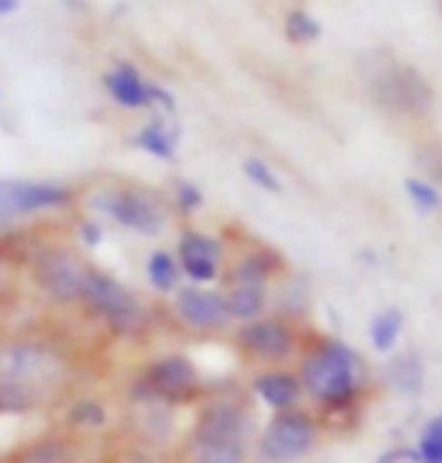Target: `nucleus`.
Wrapping results in <instances>:
<instances>
[{"label":"nucleus","mask_w":442,"mask_h":463,"mask_svg":"<svg viewBox=\"0 0 442 463\" xmlns=\"http://www.w3.org/2000/svg\"><path fill=\"white\" fill-rule=\"evenodd\" d=\"M81 392L79 355L67 340L40 328L0 331V412L4 419L58 410Z\"/></svg>","instance_id":"obj_1"},{"label":"nucleus","mask_w":442,"mask_h":463,"mask_svg":"<svg viewBox=\"0 0 442 463\" xmlns=\"http://www.w3.org/2000/svg\"><path fill=\"white\" fill-rule=\"evenodd\" d=\"M79 310L118 340H136L151 328V307L124 280L99 265L88 268Z\"/></svg>","instance_id":"obj_2"},{"label":"nucleus","mask_w":442,"mask_h":463,"mask_svg":"<svg viewBox=\"0 0 442 463\" xmlns=\"http://www.w3.org/2000/svg\"><path fill=\"white\" fill-rule=\"evenodd\" d=\"M202 394V373L196 361L183 352H165L160 358H151L142 370H136L130 383L124 385L121 403H142V401H163L169 406L196 403Z\"/></svg>","instance_id":"obj_3"},{"label":"nucleus","mask_w":442,"mask_h":463,"mask_svg":"<svg viewBox=\"0 0 442 463\" xmlns=\"http://www.w3.org/2000/svg\"><path fill=\"white\" fill-rule=\"evenodd\" d=\"M364 379L362 358L353 349L328 340L319 349H313L301 364L298 383L310 397H316L325 406H340L349 403L358 392Z\"/></svg>","instance_id":"obj_4"},{"label":"nucleus","mask_w":442,"mask_h":463,"mask_svg":"<svg viewBox=\"0 0 442 463\" xmlns=\"http://www.w3.org/2000/svg\"><path fill=\"white\" fill-rule=\"evenodd\" d=\"M31 274L33 289L40 298L54 310H79L81 289H85V277L90 262L81 259L72 247H40L31 262L24 265Z\"/></svg>","instance_id":"obj_5"},{"label":"nucleus","mask_w":442,"mask_h":463,"mask_svg":"<svg viewBox=\"0 0 442 463\" xmlns=\"http://www.w3.org/2000/svg\"><path fill=\"white\" fill-rule=\"evenodd\" d=\"M90 211L115 220L118 226L142 238H156L165 229V211L151 193L121 187V190H99L90 196Z\"/></svg>","instance_id":"obj_6"},{"label":"nucleus","mask_w":442,"mask_h":463,"mask_svg":"<svg viewBox=\"0 0 442 463\" xmlns=\"http://www.w3.org/2000/svg\"><path fill=\"white\" fill-rule=\"evenodd\" d=\"M316 442V424L298 410H283L265 424L259 437V455L271 463H295Z\"/></svg>","instance_id":"obj_7"},{"label":"nucleus","mask_w":442,"mask_h":463,"mask_svg":"<svg viewBox=\"0 0 442 463\" xmlns=\"http://www.w3.org/2000/svg\"><path fill=\"white\" fill-rule=\"evenodd\" d=\"M72 199V190L54 181L0 178V214L15 220L36 211H58Z\"/></svg>","instance_id":"obj_8"},{"label":"nucleus","mask_w":442,"mask_h":463,"mask_svg":"<svg viewBox=\"0 0 442 463\" xmlns=\"http://www.w3.org/2000/svg\"><path fill=\"white\" fill-rule=\"evenodd\" d=\"M121 433L154 449H169L178 430V410L163 401L121 403Z\"/></svg>","instance_id":"obj_9"},{"label":"nucleus","mask_w":442,"mask_h":463,"mask_svg":"<svg viewBox=\"0 0 442 463\" xmlns=\"http://www.w3.org/2000/svg\"><path fill=\"white\" fill-rule=\"evenodd\" d=\"M376 61V70L367 72L371 76V85H373V94L385 99V103H394V106H403V109H425L428 106V85L421 81L416 72L407 70L403 63L385 58L380 54Z\"/></svg>","instance_id":"obj_10"},{"label":"nucleus","mask_w":442,"mask_h":463,"mask_svg":"<svg viewBox=\"0 0 442 463\" xmlns=\"http://www.w3.org/2000/svg\"><path fill=\"white\" fill-rule=\"evenodd\" d=\"M58 428L70 437H76L81 442L94 439V437H106L112 430V410H108L106 397L99 394H88V392H76L70 394L67 401L58 406Z\"/></svg>","instance_id":"obj_11"},{"label":"nucleus","mask_w":442,"mask_h":463,"mask_svg":"<svg viewBox=\"0 0 442 463\" xmlns=\"http://www.w3.org/2000/svg\"><path fill=\"white\" fill-rule=\"evenodd\" d=\"M190 433H196V437H208V439L247 442L253 433V415L238 401L217 397V401H208L205 406H202Z\"/></svg>","instance_id":"obj_12"},{"label":"nucleus","mask_w":442,"mask_h":463,"mask_svg":"<svg viewBox=\"0 0 442 463\" xmlns=\"http://www.w3.org/2000/svg\"><path fill=\"white\" fill-rule=\"evenodd\" d=\"M172 310L193 331H220L229 326L223 292H214L208 286H178V292L172 295Z\"/></svg>","instance_id":"obj_13"},{"label":"nucleus","mask_w":442,"mask_h":463,"mask_svg":"<svg viewBox=\"0 0 442 463\" xmlns=\"http://www.w3.org/2000/svg\"><path fill=\"white\" fill-rule=\"evenodd\" d=\"M174 256H178V268L181 277L193 286H208L211 280H217L220 274V262H223V244L211 235H202V232H183L178 238V247H174Z\"/></svg>","instance_id":"obj_14"},{"label":"nucleus","mask_w":442,"mask_h":463,"mask_svg":"<svg viewBox=\"0 0 442 463\" xmlns=\"http://www.w3.org/2000/svg\"><path fill=\"white\" fill-rule=\"evenodd\" d=\"M235 344L250 358L283 361L292 355L295 335L283 319H253L235 331Z\"/></svg>","instance_id":"obj_15"},{"label":"nucleus","mask_w":442,"mask_h":463,"mask_svg":"<svg viewBox=\"0 0 442 463\" xmlns=\"http://www.w3.org/2000/svg\"><path fill=\"white\" fill-rule=\"evenodd\" d=\"M81 449H85V442L54 428L9 449L6 455H0V463H79Z\"/></svg>","instance_id":"obj_16"},{"label":"nucleus","mask_w":442,"mask_h":463,"mask_svg":"<svg viewBox=\"0 0 442 463\" xmlns=\"http://www.w3.org/2000/svg\"><path fill=\"white\" fill-rule=\"evenodd\" d=\"M178 463H247V442L208 439L187 433L178 449Z\"/></svg>","instance_id":"obj_17"},{"label":"nucleus","mask_w":442,"mask_h":463,"mask_svg":"<svg viewBox=\"0 0 442 463\" xmlns=\"http://www.w3.org/2000/svg\"><path fill=\"white\" fill-rule=\"evenodd\" d=\"M253 392L259 394V401L271 410H295L301 397V383L295 373H287V370H265L253 379Z\"/></svg>","instance_id":"obj_18"},{"label":"nucleus","mask_w":442,"mask_h":463,"mask_svg":"<svg viewBox=\"0 0 442 463\" xmlns=\"http://www.w3.org/2000/svg\"><path fill=\"white\" fill-rule=\"evenodd\" d=\"M145 280L156 295H174L181 286V268H178V256L172 250H151L145 259Z\"/></svg>","instance_id":"obj_19"},{"label":"nucleus","mask_w":442,"mask_h":463,"mask_svg":"<svg viewBox=\"0 0 442 463\" xmlns=\"http://www.w3.org/2000/svg\"><path fill=\"white\" fill-rule=\"evenodd\" d=\"M268 304V292L265 286H229L223 292V307L229 322H253L262 319V310Z\"/></svg>","instance_id":"obj_20"},{"label":"nucleus","mask_w":442,"mask_h":463,"mask_svg":"<svg viewBox=\"0 0 442 463\" xmlns=\"http://www.w3.org/2000/svg\"><path fill=\"white\" fill-rule=\"evenodd\" d=\"M178 127H169L163 118H154L147 120V124L136 133L133 145L142 147L145 154L156 156V160H174V154H178Z\"/></svg>","instance_id":"obj_21"},{"label":"nucleus","mask_w":442,"mask_h":463,"mask_svg":"<svg viewBox=\"0 0 442 463\" xmlns=\"http://www.w3.org/2000/svg\"><path fill=\"white\" fill-rule=\"evenodd\" d=\"M106 90L112 94V99L124 109H145L147 94H145V81L130 63H121L106 76Z\"/></svg>","instance_id":"obj_22"},{"label":"nucleus","mask_w":442,"mask_h":463,"mask_svg":"<svg viewBox=\"0 0 442 463\" xmlns=\"http://www.w3.org/2000/svg\"><path fill=\"white\" fill-rule=\"evenodd\" d=\"M277 265L280 262L274 259V253H268V250H262V253H247L232 265L229 283L232 286H265L268 277L277 271Z\"/></svg>","instance_id":"obj_23"},{"label":"nucleus","mask_w":442,"mask_h":463,"mask_svg":"<svg viewBox=\"0 0 442 463\" xmlns=\"http://www.w3.org/2000/svg\"><path fill=\"white\" fill-rule=\"evenodd\" d=\"M400 328H403V317H400V310H382V313H376V317L371 319V344L376 352H389L394 349V344H398V337H400Z\"/></svg>","instance_id":"obj_24"},{"label":"nucleus","mask_w":442,"mask_h":463,"mask_svg":"<svg viewBox=\"0 0 442 463\" xmlns=\"http://www.w3.org/2000/svg\"><path fill=\"white\" fill-rule=\"evenodd\" d=\"M108 463H174V460L165 458V449L145 446V442H136L121 433V446L108 455Z\"/></svg>","instance_id":"obj_25"},{"label":"nucleus","mask_w":442,"mask_h":463,"mask_svg":"<svg viewBox=\"0 0 442 463\" xmlns=\"http://www.w3.org/2000/svg\"><path fill=\"white\" fill-rule=\"evenodd\" d=\"M389 373H391V383L398 385L400 392L416 394L421 388V376H425V370H421V361L416 355H400V358H394Z\"/></svg>","instance_id":"obj_26"},{"label":"nucleus","mask_w":442,"mask_h":463,"mask_svg":"<svg viewBox=\"0 0 442 463\" xmlns=\"http://www.w3.org/2000/svg\"><path fill=\"white\" fill-rule=\"evenodd\" d=\"M412 458H416V463H442V415L428 421L418 446L412 449Z\"/></svg>","instance_id":"obj_27"},{"label":"nucleus","mask_w":442,"mask_h":463,"mask_svg":"<svg viewBox=\"0 0 442 463\" xmlns=\"http://www.w3.org/2000/svg\"><path fill=\"white\" fill-rule=\"evenodd\" d=\"M287 33L292 43H310L322 33V27L316 18L307 15L304 9H295V13H289V18H287Z\"/></svg>","instance_id":"obj_28"},{"label":"nucleus","mask_w":442,"mask_h":463,"mask_svg":"<svg viewBox=\"0 0 442 463\" xmlns=\"http://www.w3.org/2000/svg\"><path fill=\"white\" fill-rule=\"evenodd\" d=\"M244 175L250 178L256 187H262V190H268V193H280L283 190V184L277 181V175L271 172V165L259 160V156H250V160H244Z\"/></svg>","instance_id":"obj_29"},{"label":"nucleus","mask_w":442,"mask_h":463,"mask_svg":"<svg viewBox=\"0 0 442 463\" xmlns=\"http://www.w3.org/2000/svg\"><path fill=\"white\" fill-rule=\"evenodd\" d=\"M202 202H205V196H202V190L193 181L174 184V205H178L181 214H196L202 208Z\"/></svg>","instance_id":"obj_30"},{"label":"nucleus","mask_w":442,"mask_h":463,"mask_svg":"<svg viewBox=\"0 0 442 463\" xmlns=\"http://www.w3.org/2000/svg\"><path fill=\"white\" fill-rule=\"evenodd\" d=\"M407 193H409V199L416 202V208L418 211H437L439 208V193L430 187L428 181H421V178H409L407 181Z\"/></svg>","instance_id":"obj_31"},{"label":"nucleus","mask_w":442,"mask_h":463,"mask_svg":"<svg viewBox=\"0 0 442 463\" xmlns=\"http://www.w3.org/2000/svg\"><path fill=\"white\" fill-rule=\"evenodd\" d=\"M76 238L81 241V247H85V250H97V247H103V241H106V229H103V223H99V217H88V220H81L79 229H76Z\"/></svg>","instance_id":"obj_32"},{"label":"nucleus","mask_w":442,"mask_h":463,"mask_svg":"<svg viewBox=\"0 0 442 463\" xmlns=\"http://www.w3.org/2000/svg\"><path fill=\"white\" fill-rule=\"evenodd\" d=\"M145 94H147V106H160L163 112H169V115L174 112V97H172L165 88L151 85V81H147V85H145Z\"/></svg>","instance_id":"obj_33"},{"label":"nucleus","mask_w":442,"mask_h":463,"mask_svg":"<svg viewBox=\"0 0 442 463\" xmlns=\"http://www.w3.org/2000/svg\"><path fill=\"white\" fill-rule=\"evenodd\" d=\"M18 6V0H0V15H6V13H13V9Z\"/></svg>","instance_id":"obj_34"},{"label":"nucleus","mask_w":442,"mask_h":463,"mask_svg":"<svg viewBox=\"0 0 442 463\" xmlns=\"http://www.w3.org/2000/svg\"><path fill=\"white\" fill-rule=\"evenodd\" d=\"M9 223H13V220H9V217H4V214H0V232H4Z\"/></svg>","instance_id":"obj_35"},{"label":"nucleus","mask_w":442,"mask_h":463,"mask_svg":"<svg viewBox=\"0 0 442 463\" xmlns=\"http://www.w3.org/2000/svg\"><path fill=\"white\" fill-rule=\"evenodd\" d=\"M0 419H4V412H0Z\"/></svg>","instance_id":"obj_36"}]
</instances>
